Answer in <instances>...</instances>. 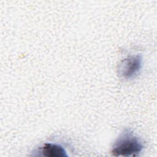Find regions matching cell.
I'll list each match as a JSON object with an SVG mask.
<instances>
[{
    "label": "cell",
    "instance_id": "6da1fadb",
    "mask_svg": "<svg viewBox=\"0 0 157 157\" xmlns=\"http://www.w3.org/2000/svg\"><path fill=\"white\" fill-rule=\"evenodd\" d=\"M143 148L140 139L132 131L126 129L113 143L110 152L115 156H137Z\"/></svg>",
    "mask_w": 157,
    "mask_h": 157
},
{
    "label": "cell",
    "instance_id": "7a4b0ae2",
    "mask_svg": "<svg viewBox=\"0 0 157 157\" xmlns=\"http://www.w3.org/2000/svg\"><path fill=\"white\" fill-rule=\"evenodd\" d=\"M141 67L142 58L140 55L129 56L120 63L118 67V74L123 78H132L139 72Z\"/></svg>",
    "mask_w": 157,
    "mask_h": 157
},
{
    "label": "cell",
    "instance_id": "3957f363",
    "mask_svg": "<svg viewBox=\"0 0 157 157\" xmlns=\"http://www.w3.org/2000/svg\"><path fill=\"white\" fill-rule=\"evenodd\" d=\"M33 156L45 157H66L67 155L64 148L59 144L45 143L38 148Z\"/></svg>",
    "mask_w": 157,
    "mask_h": 157
}]
</instances>
